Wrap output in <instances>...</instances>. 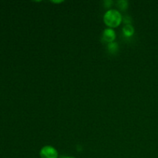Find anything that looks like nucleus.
Here are the masks:
<instances>
[{
    "label": "nucleus",
    "instance_id": "f03ea898",
    "mask_svg": "<svg viewBox=\"0 0 158 158\" xmlns=\"http://www.w3.org/2000/svg\"><path fill=\"white\" fill-rule=\"evenodd\" d=\"M40 156L41 158H58V152L53 147L48 145L40 150Z\"/></svg>",
    "mask_w": 158,
    "mask_h": 158
},
{
    "label": "nucleus",
    "instance_id": "f257e3e1",
    "mask_svg": "<svg viewBox=\"0 0 158 158\" xmlns=\"http://www.w3.org/2000/svg\"><path fill=\"white\" fill-rule=\"evenodd\" d=\"M123 18L120 12L116 9H110L103 16V22L110 29L118 27L121 24Z\"/></svg>",
    "mask_w": 158,
    "mask_h": 158
},
{
    "label": "nucleus",
    "instance_id": "20e7f679",
    "mask_svg": "<svg viewBox=\"0 0 158 158\" xmlns=\"http://www.w3.org/2000/svg\"><path fill=\"white\" fill-rule=\"evenodd\" d=\"M123 32L124 33V35L126 36H131V35H134V29L131 24H128V25H125L123 28Z\"/></svg>",
    "mask_w": 158,
    "mask_h": 158
},
{
    "label": "nucleus",
    "instance_id": "0eeeda50",
    "mask_svg": "<svg viewBox=\"0 0 158 158\" xmlns=\"http://www.w3.org/2000/svg\"><path fill=\"white\" fill-rule=\"evenodd\" d=\"M60 158H76V157H71V156H63V157Z\"/></svg>",
    "mask_w": 158,
    "mask_h": 158
},
{
    "label": "nucleus",
    "instance_id": "39448f33",
    "mask_svg": "<svg viewBox=\"0 0 158 158\" xmlns=\"http://www.w3.org/2000/svg\"><path fill=\"white\" fill-rule=\"evenodd\" d=\"M107 49L109 50V52L110 53L114 54L118 51L119 49V46L118 44L117 43H108V46H107Z\"/></svg>",
    "mask_w": 158,
    "mask_h": 158
},
{
    "label": "nucleus",
    "instance_id": "423d86ee",
    "mask_svg": "<svg viewBox=\"0 0 158 158\" xmlns=\"http://www.w3.org/2000/svg\"><path fill=\"white\" fill-rule=\"evenodd\" d=\"M117 5H118V7L120 8L121 10H125L128 6V2L121 0V1L117 2Z\"/></svg>",
    "mask_w": 158,
    "mask_h": 158
},
{
    "label": "nucleus",
    "instance_id": "7ed1b4c3",
    "mask_svg": "<svg viewBox=\"0 0 158 158\" xmlns=\"http://www.w3.org/2000/svg\"><path fill=\"white\" fill-rule=\"evenodd\" d=\"M116 39L115 31L110 28H107L103 32V40L108 43H114Z\"/></svg>",
    "mask_w": 158,
    "mask_h": 158
}]
</instances>
